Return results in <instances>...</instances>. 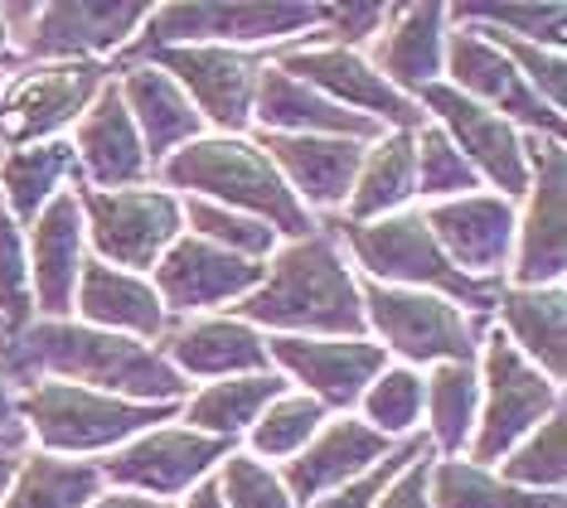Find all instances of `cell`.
Returning a JSON list of instances; mask_svg holds the SVG:
<instances>
[{"mask_svg":"<svg viewBox=\"0 0 567 508\" xmlns=\"http://www.w3.org/2000/svg\"><path fill=\"white\" fill-rule=\"evenodd\" d=\"M151 6L136 0H54L34 6V24L24 34L30 59L87 63V54H112L146 24Z\"/></svg>","mask_w":567,"mask_h":508,"instance_id":"cell-18","label":"cell"},{"mask_svg":"<svg viewBox=\"0 0 567 508\" xmlns=\"http://www.w3.org/2000/svg\"><path fill=\"white\" fill-rule=\"evenodd\" d=\"M20 440H24V436H0V455H10V450L20 446Z\"/></svg>","mask_w":567,"mask_h":508,"instance_id":"cell-53","label":"cell"},{"mask_svg":"<svg viewBox=\"0 0 567 508\" xmlns=\"http://www.w3.org/2000/svg\"><path fill=\"white\" fill-rule=\"evenodd\" d=\"M165 185L185 189L189 199H209L218 208L248 214L272 232H287L291 242L316 238V224L306 204L287 189V179L272 169L262 151L243 136H199L179 146L171 160L161 165Z\"/></svg>","mask_w":567,"mask_h":508,"instance_id":"cell-3","label":"cell"},{"mask_svg":"<svg viewBox=\"0 0 567 508\" xmlns=\"http://www.w3.org/2000/svg\"><path fill=\"white\" fill-rule=\"evenodd\" d=\"M427 470H432V450H422L417 460H412L408 470L379 494L373 508H432L427 504Z\"/></svg>","mask_w":567,"mask_h":508,"instance_id":"cell-48","label":"cell"},{"mask_svg":"<svg viewBox=\"0 0 567 508\" xmlns=\"http://www.w3.org/2000/svg\"><path fill=\"white\" fill-rule=\"evenodd\" d=\"M417 194V155H412V132L379 136L364 151V165L350 189V224H373V218L403 214V204Z\"/></svg>","mask_w":567,"mask_h":508,"instance_id":"cell-31","label":"cell"},{"mask_svg":"<svg viewBox=\"0 0 567 508\" xmlns=\"http://www.w3.org/2000/svg\"><path fill=\"white\" fill-rule=\"evenodd\" d=\"M364 416H369V426L379 436H403L417 426V416H422V377L412 373V369H383L373 383L364 387Z\"/></svg>","mask_w":567,"mask_h":508,"instance_id":"cell-41","label":"cell"},{"mask_svg":"<svg viewBox=\"0 0 567 508\" xmlns=\"http://www.w3.org/2000/svg\"><path fill=\"white\" fill-rule=\"evenodd\" d=\"M277 69L291 73L296 83L316 87L334 107L359 112L379 126L389 122L393 132H422V126H427L417 102L383 83V73L373 69L369 59H359L354 49H291V54H281Z\"/></svg>","mask_w":567,"mask_h":508,"instance_id":"cell-15","label":"cell"},{"mask_svg":"<svg viewBox=\"0 0 567 508\" xmlns=\"http://www.w3.org/2000/svg\"><path fill=\"white\" fill-rule=\"evenodd\" d=\"M524 155H528V214L524 224H514L519 238V262H514V281L524 291L538 286H558L567 252H563V141H538V136H519Z\"/></svg>","mask_w":567,"mask_h":508,"instance_id":"cell-19","label":"cell"},{"mask_svg":"<svg viewBox=\"0 0 567 508\" xmlns=\"http://www.w3.org/2000/svg\"><path fill=\"white\" fill-rule=\"evenodd\" d=\"M228 455H234V440L224 436H199L189 426H156V432H141L122 450H112L97 470L112 485L165 504L175 494H185L189 485H199Z\"/></svg>","mask_w":567,"mask_h":508,"instance_id":"cell-11","label":"cell"},{"mask_svg":"<svg viewBox=\"0 0 567 508\" xmlns=\"http://www.w3.org/2000/svg\"><path fill=\"white\" fill-rule=\"evenodd\" d=\"M257 151L272 160V169L287 179V189L301 204H344L354 189V175L364 165V146L340 136H272L262 132V141H252Z\"/></svg>","mask_w":567,"mask_h":508,"instance_id":"cell-23","label":"cell"},{"mask_svg":"<svg viewBox=\"0 0 567 508\" xmlns=\"http://www.w3.org/2000/svg\"><path fill=\"white\" fill-rule=\"evenodd\" d=\"M238 315L243 324H267L296 339H364L369 330L350 267L320 232L281 247L267 262L262 286L238 301Z\"/></svg>","mask_w":567,"mask_h":508,"instance_id":"cell-2","label":"cell"},{"mask_svg":"<svg viewBox=\"0 0 567 508\" xmlns=\"http://www.w3.org/2000/svg\"><path fill=\"white\" fill-rule=\"evenodd\" d=\"M499 315H505V339L534 363L548 383H563V286H538V291H499Z\"/></svg>","mask_w":567,"mask_h":508,"instance_id":"cell-30","label":"cell"},{"mask_svg":"<svg viewBox=\"0 0 567 508\" xmlns=\"http://www.w3.org/2000/svg\"><path fill=\"white\" fill-rule=\"evenodd\" d=\"M117 93H122L126 112H132V122H136V136H141V146H146V160H171L179 146L199 141L204 116L195 112V102L179 93L161 69H151V63L126 69Z\"/></svg>","mask_w":567,"mask_h":508,"instance_id":"cell-27","label":"cell"},{"mask_svg":"<svg viewBox=\"0 0 567 508\" xmlns=\"http://www.w3.org/2000/svg\"><path fill=\"white\" fill-rule=\"evenodd\" d=\"M224 508H296L291 494L281 489V479L267 470L257 455H228L224 475L214 479Z\"/></svg>","mask_w":567,"mask_h":508,"instance_id":"cell-45","label":"cell"},{"mask_svg":"<svg viewBox=\"0 0 567 508\" xmlns=\"http://www.w3.org/2000/svg\"><path fill=\"white\" fill-rule=\"evenodd\" d=\"M179 218H189V232L234 257H248V262H267L277 252V232L267 224H257L248 214H234V208H218L209 199H185L179 204Z\"/></svg>","mask_w":567,"mask_h":508,"instance_id":"cell-37","label":"cell"},{"mask_svg":"<svg viewBox=\"0 0 567 508\" xmlns=\"http://www.w3.org/2000/svg\"><path fill=\"white\" fill-rule=\"evenodd\" d=\"M63 175L73 169V146L63 141H40V146H20L0 160V204L20 228H30L44 214V204L59 194Z\"/></svg>","mask_w":567,"mask_h":508,"instance_id":"cell-33","label":"cell"},{"mask_svg":"<svg viewBox=\"0 0 567 508\" xmlns=\"http://www.w3.org/2000/svg\"><path fill=\"white\" fill-rule=\"evenodd\" d=\"M442 63L451 69V87H456L461 97L481 102L485 112L505 116V122H509V116H514V122H524L528 136L544 132L548 141H563V116L553 112L548 102L519 77V69H514V63L499 54L485 34H475L471 24H461L456 34H446Z\"/></svg>","mask_w":567,"mask_h":508,"instance_id":"cell-14","label":"cell"},{"mask_svg":"<svg viewBox=\"0 0 567 508\" xmlns=\"http://www.w3.org/2000/svg\"><path fill=\"white\" fill-rule=\"evenodd\" d=\"M79 160L102 194L146 179L151 160H146V146H141L136 122H132V112H126L117 83L102 87L93 97V107L79 116Z\"/></svg>","mask_w":567,"mask_h":508,"instance_id":"cell-25","label":"cell"},{"mask_svg":"<svg viewBox=\"0 0 567 508\" xmlns=\"http://www.w3.org/2000/svg\"><path fill=\"white\" fill-rule=\"evenodd\" d=\"M320 24H326L320 30L326 49H354L389 24V6H326V20Z\"/></svg>","mask_w":567,"mask_h":508,"instance_id":"cell-47","label":"cell"},{"mask_svg":"<svg viewBox=\"0 0 567 508\" xmlns=\"http://www.w3.org/2000/svg\"><path fill=\"white\" fill-rule=\"evenodd\" d=\"M461 24H475V30H499L509 39H524V44L553 49L558 54L567 39V10L563 6H461L451 10Z\"/></svg>","mask_w":567,"mask_h":508,"instance_id":"cell-40","label":"cell"},{"mask_svg":"<svg viewBox=\"0 0 567 508\" xmlns=\"http://www.w3.org/2000/svg\"><path fill=\"white\" fill-rule=\"evenodd\" d=\"M16 393H10V383H6V373H0V436H24V426L16 422Z\"/></svg>","mask_w":567,"mask_h":508,"instance_id":"cell-49","label":"cell"},{"mask_svg":"<svg viewBox=\"0 0 567 508\" xmlns=\"http://www.w3.org/2000/svg\"><path fill=\"white\" fill-rule=\"evenodd\" d=\"M83 238H93L97 262L117 271H151L165 257V247L179 238L185 218L179 199L165 189H79Z\"/></svg>","mask_w":567,"mask_h":508,"instance_id":"cell-7","label":"cell"},{"mask_svg":"<svg viewBox=\"0 0 567 508\" xmlns=\"http://www.w3.org/2000/svg\"><path fill=\"white\" fill-rule=\"evenodd\" d=\"M6 34L10 30H6V15H0V59H6Z\"/></svg>","mask_w":567,"mask_h":508,"instance_id":"cell-54","label":"cell"},{"mask_svg":"<svg viewBox=\"0 0 567 508\" xmlns=\"http://www.w3.org/2000/svg\"><path fill=\"white\" fill-rule=\"evenodd\" d=\"M252 116L262 122V132H272V136H340V141H359V146L383 136L379 122L334 107L330 97H320L316 87L296 83V77L281 69L257 73Z\"/></svg>","mask_w":567,"mask_h":508,"instance_id":"cell-24","label":"cell"},{"mask_svg":"<svg viewBox=\"0 0 567 508\" xmlns=\"http://www.w3.org/2000/svg\"><path fill=\"white\" fill-rule=\"evenodd\" d=\"M320 20H326V6H156L132 54L179 44H272V39L316 30Z\"/></svg>","mask_w":567,"mask_h":508,"instance_id":"cell-9","label":"cell"},{"mask_svg":"<svg viewBox=\"0 0 567 508\" xmlns=\"http://www.w3.org/2000/svg\"><path fill=\"white\" fill-rule=\"evenodd\" d=\"M475 30V24H471ZM475 34H485L489 44L505 54L514 69H519V77L528 87H534L538 97L548 102L553 112H563V93H567V63L563 54H553V49H538V44H524V39H509V34H499V30H475Z\"/></svg>","mask_w":567,"mask_h":508,"instance_id":"cell-44","label":"cell"},{"mask_svg":"<svg viewBox=\"0 0 567 508\" xmlns=\"http://www.w3.org/2000/svg\"><path fill=\"white\" fill-rule=\"evenodd\" d=\"M446 10L442 6H408V10H389V24H383L379 39V63L373 69L383 73V83L398 87V93H422V87L436 83L442 73V44H446Z\"/></svg>","mask_w":567,"mask_h":508,"instance_id":"cell-29","label":"cell"},{"mask_svg":"<svg viewBox=\"0 0 567 508\" xmlns=\"http://www.w3.org/2000/svg\"><path fill=\"white\" fill-rule=\"evenodd\" d=\"M481 369H485V377H481L485 412L471 432V465L485 470V465L505 460L528 432H538V426L563 407V397H558V383H548L499 330L485 339Z\"/></svg>","mask_w":567,"mask_h":508,"instance_id":"cell-6","label":"cell"},{"mask_svg":"<svg viewBox=\"0 0 567 508\" xmlns=\"http://www.w3.org/2000/svg\"><path fill=\"white\" fill-rule=\"evenodd\" d=\"M446 262L475 281H495L514 252V204L499 194H466L422 214Z\"/></svg>","mask_w":567,"mask_h":508,"instance_id":"cell-20","label":"cell"},{"mask_svg":"<svg viewBox=\"0 0 567 508\" xmlns=\"http://www.w3.org/2000/svg\"><path fill=\"white\" fill-rule=\"evenodd\" d=\"M0 344H6V334H0Z\"/></svg>","mask_w":567,"mask_h":508,"instance_id":"cell-55","label":"cell"},{"mask_svg":"<svg viewBox=\"0 0 567 508\" xmlns=\"http://www.w3.org/2000/svg\"><path fill=\"white\" fill-rule=\"evenodd\" d=\"M389 450H393V440L379 436L369 422L340 416V422H330L326 432H316L306 440V450L291 455L287 475H277V479H281V489L291 494V504H316V499H326L330 489H340L364 470H373Z\"/></svg>","mask_w":567,"mask_h":508,"instance_id":"cell-21","label":"cell"},{"mask_svg":"<svg viewBox=\"0 0 567 508\" xmlns=\"http://www.w3.org/2000/svg\"><path fill=\"white\" fill-rule=\"evenodd\" d=\"M422 450H432V440L412 436V440H408V446H403V450H389V455H383V460H379V465H373V470H364V475H359V479H350V485H340V489H330V494H326V499H316L311 508H373V504H379V494H383V489H389V485H393V479H398V475H403V470H408V465H412V460H417V455H422Z\"/></svg>","mask_w":567,"mask_h":508,"instance_id":"cell-46","label":"cell"},{"mask_svg":"<svg viewBox=\"0 0 567 508\" xmlns=\"http://www.w3.org/2000/svg\"><path fill=\"white\" fill-rule=\"evenodd\" d=\"M262 277H267V262H248V257L224 252V247L204 242L195 232L189 238L179 232L156 262V296L165 310L195 315V310H218L252 296Z\"/></svg>","mask_w":567,"mask_h":508,"instance_id":"cell-16","label":"cell"},{"mask_svg":"<svg viewBox=\"0 0 567 508\" xmlns=\"http://www.w3.org/2000/svg\"><path fill=\"white\" fill-rule=\"evenodd\" d=\"M102 470L87 460H59V455H30L20 460L0 508H87L97 499Z\"/></svg>","mask_w":567,"mask_h":508,"instance_id":"cell-34","label":"cell"},{"mask_svg":"<svg viewBox=\"0 0 567 508\" xmlns=\"http://www.w3.org/2000/svg\"><path fill=\"white\" fill-rule=\"evenodd\" d=\"M267 359L281 363L296 383L311 387L320 407L350 412L364 387L389 369V349L369 344V339H296L272 334L267 339Z\"/></svg>","mask_w":567,"mask_h":508,"instance_id":"cell-17","label":"cell"},{"mask_svg":"<svg viewBox=\"0 0 567 508\" xmlns=\"http://www.w3.org/2000/svg\"><path fill=\"white\" fill-rule=\"evenodd\" d=\"M422 397L432 407V440L446 455H461V446L475 432V412H481V373H475V363H436L432 377L422 383Z\"/></svg>","mask_w":567,"mask_h":508,"instance_id":"cell-36","label":"cell"},{"mask_svg":"<svg viewBox=\"0 0 567 508\" xmlns=\"http://www.w3.org/2000/svg\"><path fill=\"white\" fill-rule=\"evenodd\" d=\"M340 232L350 238L369 281L398 286V291H432L451 305L461 301L475 310H495L499 286L475 281L466 271L451 267L422 214H389V218H373V224H344Z\"/></svg>","mask_w":567,"mask_h":508,"instance_id":"cell-4","label":"cell"},{"mask_svg":"<svg viewBox=\"0 0 567 508\" xmlns=\"http://www.w3.org/2000/svg\"><path fill=\"white\" fill-rule=\"evenodd\" d=\"M34 320V296H30V257H24L20 224L0 204V334H20Z\"/></svg>","mask_w":567,"mask_h":508,"instance_id":"cell-42","label":"cell"},{"mask_svg":"<svg viewBox=\"0 0 567 508\" xmlns=\"http://www.w3.org/2000/svg\"><path fill=\"white\" fill-rule=\"evenodd\" d=\"M281 393H287V377L281 373L224 377V383H209L204 393L185 402V422H189V432H199V436L234 440L238 432H252V422L272 407Z\"/></svg>","mask_w":567,"mask_h":508,"instance_id":"cell-32","label":"cell"},{"mask_svg":"<svg viewBox=\"0 0 567 508\" xmlns=\"http://www.w3.org/2000/svg\"><path fill=\"white\" fill-rule=\"evenodd\" d=\"M0 373H6V383L24 387L49 373L73 387H93V393L126 402H156V407H175V397H185L189 387L171 369V359L156 354L151 344L73 320H40L10 334L0 344Z\"/></svg>","mask_w":567,"mask_h":508,"instance_id":"cell-1","label":"cell"},{"mask_svg":"<svg viewBox=\"0 0 567 508\" xmlns=\"http://www.w3.org/2000/svg\"><path fill=\"white\" fill-rule=\"evenodd\" d=\"M364 324H373L383 349L408 363H475V324L451 301L432 291H398V286L364 281Z\"/></svg>","mask_w":567,"mask_h":508,"instance_id":"cell-8","label":"cell"},{"mask_svg":"<svg viewBox=\"0 0 567 508\" xmlns=\"http://www.w3.org/2000/svg\"><path fill=\"white\" fill-rule=\"evenodd\" d=\"M171 369L185 377H252V373H272L267 359V339L243 320H199L171 334Z\"/></svg>","mask_w":567,"mask_h":508,"instance_id":"cell-28","label":"cell"},{"mask_svg":"<svg viewBox=\"0 0 567 508\" xmlns=\"http://www.w3.org/2000/svg\"><path fill=\"white\" fill-rule=\"evenodd\" d=\"M320 422H326V407H320L316 397L281 393L272 407L252 422V450L267 455V460H291V455H301L306 440L320 432Z\"/></svg>","mask_w":567,"mask_h":508,"instance_id":"cell-38","label":"cell"},{"mask_svg":"<svg viewBox=\"0 0 567 508\" xmlns=\"http://www.w3.org/2000/svg\"><path fill=\"white\" fill-rule=\"evenodd\" d=\"M30 296L34 310L49 320H63L73 310V291H79L83 271V208L73 189H59L44 204V214L30 224Z\"/></svg>","mask_w":567,"mask_h":508,"instance_id":"cell-22","label":"cell"},{"mask_svg":"<svg viewBox=\"0 0 567 508\" xmlns=\"http://www.w3.org/2000/svg\"><path fill=\"white\" fill-rule=\"evenodd\" d=\"M102 87H107L102 63H49L16 77L0 97V146H40L79 122Z\"/></svg>","mask_w":567,"mask_h":508,"instance_id":"cell-12","label":"cell"},{"mask_svg":"<svg viewBox=\"0 0 567 508\" xmlns=\"http://www.w3.org/2000/svg\"><path fill=\"white\" fill-rule=\"evenodd\" d=\"M412 155H417V194H427V199H446V194L466 199L475 189V179H481L461 160V151L442 136V126H432V122L422 132H412Z\"/></svg>","mask_w":567,"mask_h":508,"instance_id":"cell-43","label":"cell"},{"mask_svg":"<svg viewBox=\"0 0 567 508\" xmlns=\"http://www.w3.org/2000/svg\"><path fill=\"white\" fill-rule=\"evenodd\" d=\"M417 107H427L422 116H436L442 136L461 151V160H466L475 175L495 179L499 199H509V194H528V179H534V169H528V155H524L519 132H514L505 116H495V112H485L481 102L461 97L451 83L422 87Z\"/></svg>","mask_w":567,"mask_h":508,"instance_id":"cell-13","label":"cell"},{"mask_svg":"<svg viewBox=\"0 0 567 508\" xmlns=\"http://www.w3.org/2000/svg\"><path fill=\"white\" fill-rule=\"evenodd\" d=\"M185 508H224V499H218V485H214V479H199L195 494L185 499Z\"/></svg>","mask_w":567,"mask_h":508,"instance_id":"cell-51","label":"cell"},{"mask_svg":"<svg viewBox=\"0 0 567 508\" xmlns=\"http://www.w3.org/2000/svg\"><path fill=\"white\" fill-rule=\"evenodd\" d=\"M79 315L93 330L107 334H126V339H156L165 334V305L156 296V286L132 277V271H117L107 262H83L79 271Z\"/></svg>","mask_w":567,"mask_h":508,"instance_id":"cell-26","label":"cell"},{"mask_svg":"<svg viewBox=\"0 0 567 508\" xmlns=\"http://www.w3.org/2000/svg\"><path fill=\"white\" fill-rule=\"evenodd\" d=\"M563 407L548 416L538 432H528L519 446L505 455V485L528 489V494H558L563 485Z\"/></svg>","mask_w":567,"mask_h":508,"instance_id":"cell-39","label":"cell"},{"mask_svg":"<svg viewBox=\"0 0 567 508\" xmlns=\"http://www.w3.org/2000/svg\"><path fill=\"white\" fill-rule=\"evenodd\" d=\"M87 508H171V504L146 499V494H97Z\"/></svg>","mask_w":567,"mask_h":508,"instance_id":"cell-50","label":"cell"},{"mask_svg":"<svg viewBox=\"0 0 567 508\" xmlns=\"http://www.w3.org/2000/svg\"><path fill=\"white\" fill-rule=\"evenodd\" d=\"M432 508H563L558 494H528L471 460H432L427 470Z\"/></svg>","mask_w":567,"mask_h":508,"instance_id":"cell-35","label":"cell"},{"mask_svg":"<svg viewBox=\"0 0 567 508\" xmlns=\"http://www.w3.org/2000/svg\"><path fill=\"white\" fill-rule=\"evenodd\" d=\"M20 470V455H0V499H6V489H10V479H16Z\"/></svg>","mask_w":567,"mask_h":508,"instance_id":"cell-52","label":"cell"},{"mask_svg":"<svg viewBox=\"0 0 567 508\" xmlns=\"http://www.w3.org/2000/svg\"><path fill=\"white\" fill-rule=\"evenodd\" d=\"M16 412L40 436L44 455H93V450H122L141 432H156V422H171L175 407L156 402H126L93 387L73 383H30Z\"/></svg>","mask_w":567,"mask_h":508,"instance_id":"cell-5","label":"cell"},{"mask_svg":"<svg viewBox=\"0 0 567 508\" xmlns=\"http://www.w3.org/2000/svg\"><path fill=\"white\" fill-rule=\"evenodd\" d=\"M136 63L161 69L171 83L195 102L204 122H214L224 136H238L252 122V93L262 63L243 49H218V44H179V49H141Z\"/></svg>","mask_w":567,"mask_h":508,"instance_id":"cell-10","label":"cell"}]
</instances>
